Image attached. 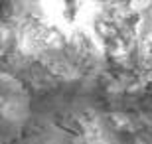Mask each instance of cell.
<instances>
[{"instance_id":"obj_1","label":"cell","mask_w":152,"mask_h":144,"mask_svg":"<svg viewBox=\"0 0 152 144\" xmlns=\"http://www.w3.org/2000/svg\"><path fill=\"white\" fill-rule=\"evenodd\" d=\"M38 57L45 65L77 81H83L81 77H87L99 65V53L95 45L87 38H79V36L57 39L53 44L38 48Z\"/></svg>"},{"instance_id":"obj_2","label":"cell","mask_w":152,"mask_h":144,"mask_svg":"<svg viewBox=\"0 0 152 144\" xmlns=\"http://www.w3.org/2000/svg\"><path fill=\"white\" fill-rule=\"evenodd\" d=\"M32 115V103L16 77L2 73V140L10 144Z\"/></svg>"},{"instance_id":"obj_3","label":"cell","mask_w":152,"mask_h":144,"mask_svg":"<svg viewBox=\"0 0 152 144\" xmlns=\"http://www.w3.org/2000/svg\"><path fill=\"white\" fill-rule=\"evenodd\" d=\"M10 144H81V140L75 138L73 134L65 132L63 128L57 126H44L36 130V132H30L22 138H18L16 142Z\"/></svg>"},{"instance_id":"obj_4","label":"cell","mask_w":152,"mask_h":144,"mask_svg":"<svg viewBox=\"0 0 152 144\" xmlns=\"http://www.w3.org/2000/svg\"><path fill=\"white\" fill-rule=\"evenodd\" d=\"M93 132H95V138L99 144H136L130 134L115 126L107 116H95Z\"/></svg>"}]
</instances>
